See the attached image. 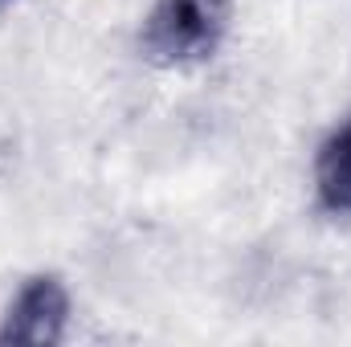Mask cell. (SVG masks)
I'll list each match as a JSON object with an SVG mask.
<instances>
[{"label": "cell", "mask_w": 351, "mask_h": 347, "mask_svg": "<svg viewBox=\"0 0 351 347\" xmlns=\"http://www.w3.org/2000/svg\"><path fill=\"white\" fill-rule=\"evenodd\" d=\"M229 0H156L143 21V53L156 66H192L221 49Z\"/></svg>", "instance_id": "1"}, {"label": "cell", "mask_w": 351, "mask_h": 347, "mask_svg": "<svg viewBox=\"0 0 351 347\" xmlns=\"http://www.w3.org/2000/svg\"><path fill=\"white\" fill-rule=\"evenodd\" d=\"M70 323V294L58 274H33L4 311L0 347H53Z\"/></svg>", "instance_id": "2"}, {"label": "cell", "mask_w": 351, "mask_h": 347, "mask_svg": "<svg viewBox=\"0 0 351 347\" xmlns=\"http://www.w3.org/2000/svg\"><path fill=\"white\" fill-rule=\"evenodd\" d=\"M315 188L327 213L351 217V119L323 139L319 160H315Z\"/></svg>", "instance_id": "3"}, {"label": "cell", "mask_w": 351, "mask_h": 347, "mask_svg": "<svg viewBox=\"0 0 351 347\" xmlns=\"http://www.w3.org/2000/svg\"><path fill=\"white\" fill-rule=\"evenodd\" d=\"M0 4H4V0H0Z\"/></svg>", "instance_id": "4"}]
</instances>
